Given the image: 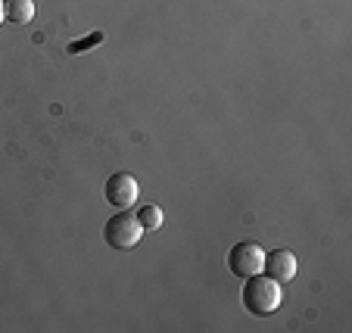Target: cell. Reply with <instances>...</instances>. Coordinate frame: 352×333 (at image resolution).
Returning <instances> with one entry per match:
<instances>
[{
  "instance_id": "cell-1",
  "label": "cell",
  "mask_w": 352,
  "mask_h": 333,
  "mask_svg": "<svg viewBox=\"0 0 352 333\" xmlns=\"http://www.w3.org/2000/svg\"><path fill=\"white\" fill-rule=\"evenodd\" d=\"M280 284L274 277H268V274H250L243 284V308L250 314H259V318H265V314H274L280 308Z\"/></svg>"
},
{
  "instance_id": "cell-2",
  "label": "cell",
  "mask_w": 352,
  "mask_h": 333,
  "mask_svg": "<svg viewBox=\"0 0 352 333\" xmlns=\"http://www.w3.org/2000/svg\"><path fill=\"white\" fill-rule=\"evenodd\" d=\"M140 237H144V227L138 225L134 215H128V209L125 212H116L113 218L103 221V240H107L109 249H119V253L134 249L140 243Z\"/></svg>"
},
{
  "instance_id": "cell-3",
  "label": "cell",
  "mask_w": 352,
  "mask_h": 333,
  "mask_svg": "<svg viewBox=\"0 0 352 333\" xmlns=\"http://www.w3.org/2000/svg\"><path fill=\"white\" fill-rule=\"evenodd\" d=\"M262 259H265V253H262V246L253 240H243L228 249V268H231V274H237V277H243V280L250 277V274L262 271Z\"/></svg>"
},
{
  "instance_id": "cell-4",
  "label": "cell",
  "mask_w": 352,
  "mask_h": 333,
  "mask_svg": "<svg viewBox=\"0 0 352 333\" xmlns=\"http://www.w3.org/2000/svg\"><path fill=\"white\" fill-rule=\"evenodd\" d=\"M138 196H140V187H138V181H134V174H128V172L109 174L107 184H103V200H107L109 206H116V209L134 206Z\"/></svg>"
},
{
  "instance_id": "cell-5",
  "label": "cell",
  "mask_w": 352,
  "mask_h": 333,
  "mask_svg": "<svg viewBox=\"0 0 352 333\" xmlns=\"http://www.w3.org/2000/svg\"><path fill=\"white\" fill-rule=\"evenodd\" d=\"M262 271L268 277H274L278 284H287V280L296 277V255L290 249H272V253L262 259Z\"/></svg>"
},
{
  "instance_id": "cell-6",
  "label": "cell",
  "mask_w": 352,
  "mask_h": 333,
  "mask_svg": "<svg viewBox=\"0 0 352 333\" xmlns=\"http://www.w3.org/2000/svg\"><path fill=\"white\" fill-rule=\"evenodd\" d=\"M3 19L10 25H28L34 19V0H3Z\"/></svg>"
},
{
  "instance_id": "cell-7",
  "label": "cell",
  "mask_w": 352,
  "mask_h": 333,
  "mask_svg": "<svg viewBox=\"0 0 352 333\" xmlns=\"http://www.w3.org/2000/svg\"><path fill=\"white\" fill-rule=\"evenodd\" d=\"M134 218H138V225L144 231H156V227H162V209L150 203V206H140V212Z\"/></svg>"
},
{
  "instance_id": "cell-8",
  "label": "cell",
  "mask_w": 352,
  "mask_h": 333,
  "mask_svg": "<svg viewBox=\"0 0 352 333\" xmlns=\"http://www.w3.org/2000/svg\"><path fill=\"white\" fill-rule=\"evenodd\" d=\"M100 41H103V32H94L91 38H85V41H72V44L66 47L69 54H85L87 47H94V44H100Z\"/></svg>"
},
{
  "instance_id": "cell-9",
  "label": "cell",
  "mask_w": 352,
  "mask_h": 333,
  "mask_svg": "<svg viewBox=\"0 0 352 333\" xmlns=\"http://www.w3.org/2000/svg\"><path fill=\"white\" fill-rule=\"evenodd\" d=\"M0 25H3V0H0Z\"/></svg>"
}]
</instances>
